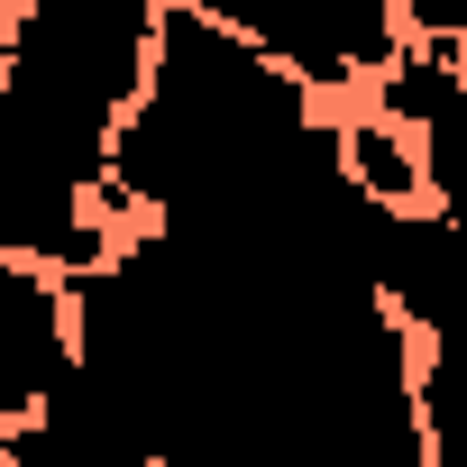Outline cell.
<instances>
[{
  "instance_id": "1",
  "label": "cell",
  "mask_w": 467,
  "mask_h": 467,
  "mask_svg": "<svg viewBox=\"0 0 467 467\" xmlns=\"http://www.w3.org/2000/svg\"><path fill=\"white\" fill-rule=\"evenodd\" d=\"M330 138L339 129L312 110V83H294L266 47L183 0V10H156L147 83L110 129L101 192H129L156 220H239L266 192H285Z\"/></svg>"
},
{
  "instance_id": "2",
  "label": "cell",
  "mask_w": 467,
  "mask_h": 467,
  "mask_svg": "<svg viewBox=\"0 0 467 467\" xmlns=\"http://www.w3.org/2000/svg\"><path fill=\"white\" fill-rule=\"evenodd\" d=\"M147 47H156V0H10L0 83L83 183H101L110 129L147 83Z\"/></svg>"
},
{
  "instance_id": "3",
  "label": "cell",
  "mask_w": 467,
  "mask_h": 467,
  "mask_svg": "<svg viewBox=\"0 0 467 467\" xmlns=\"http://www.w3.org/2000/svg\"><path fill=\"white\" fill-rule=\"evenodd\" d=\"M83 174L47 147V129L10 101L0 83V257H28V266H101L110 239L101 220L83 211Z\"/></svg>"
},
{
  "instance_id": "4",
  "label": "cell",
  "mask_w": 467,
  "mask_h": 467,
  "mask_svg": "<svg viewBox=\"0 0 467 467\" xmlns=\"http://www.w3.org/2000/svg\"><path fill=\"white\" fill-rule=\"evenodd\" d=\"M192 10H211L220 28H239L248 47H266L312 92H339V83L376 74L403 47V28H394L403 10L394 0H192Z\"/></svg>"
},
{
  "instance_id": "5",
  "label": "cell",
  "mask_w": 467,
  "mask_h": 467,
  "mask_svg": "<svg viewBox=\"0 0 467 467\" xmlns=\"http://www.w3.org/2000/svg\"><path fill=\"white\" fill-rule=\"evenodd\" d=\"M367 285L403 330L449 339V294H458V220L440 202H376L367 211Z\"/></svg>"
},
{
  "instance_id": "6",
  "label": "cell",
  "mask_w": 467,
  "mask_h": 467,
  "mask_svg": "<svg viewBox=\"0 0 467 467\" xmlns=\"http://www.w3.org/2000/svg\"><path fill=\"white\" fill-rule=\"evenodd\" d=\"M74 367V321L65 294L28 266V257H0V421L37 412Z\"/></svg>"
},
{
  "instance_id": "7",
  "label": "cell",
  "mask_w": 467,
  "mask_h": 467,
  "mask_svg": "<svg viewBox=\"0 0 467 467\" xmlns=\"http://www.w3.org/2000/svg\"><path fill=\"white\" fill-rule=\"evenodd\" d=\"M339 156H348L358 192H376V202H421V192H431V183H421V165H412V147H403L385 119H367V129H339Z\"/></svg>"
},
{
  "instance_id": "8",
  "label": "cell",
  "mask_w": 467,
  "mask_h": 467,
  "mask_svg": "<svg viewBox=\"0 0 467 467\" xmlns=\"http://www.w3.org/2000/svg\"><path fill=\"white\" fill-rule=\"evenodd\" d=\"M394 10H403L421 37H449V47L467 37V0H394Z\"/></svg>"
},
{
  "instance_id": "9",
  "label": "cell",
  "mask_w": 467,
  "mask_h": 467,
  "mask_svg": "<svg viewBox=\"0 0 467 467\" xmlns=\"http://www.w3.org/2000/svg\"><path fill=\"white\" fill-rule=\"evenodd\" d=\"M0 56H10V0H0Z\"/></svg>"
}]
</instances>
